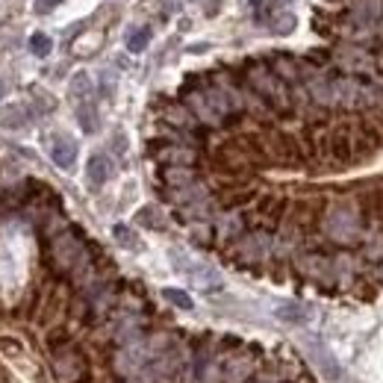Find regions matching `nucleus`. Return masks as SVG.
<instances>
[{"label": "nucleus", "mask_w": 383, "mask_h": 383, "mask_svg": "<svg viewBox=\"0 0 383 383\" xmlns=\"http://www.w3.org/2000/svg\"><path fill=\"white\" fill-rule=\"evenodd\" d=\"M248 83H251V89L262 97V101H268L275 109H280V112H286V109H289V92H286L283 80L271 68H266V65H251V68H248Z\"/></svg>", "instance_id": "f03ea898"}, {"label": "nucleus", "mask_w": 383, "mask_h": 383, "mask_svg": "<svg viewBox=\"0 0 383 383\" xmlns=\"http://www.w3.org/2000/svg\"><path fill=\"white\" fill-rule=\"evenodd\" d=\"M162 180L174 186V189H186V186L195 183V171H192V166H168L162 171Z\"/></svg>", "instance_id": "f8f14e48"}, {"label": "nucleus", "mask_w": 383, "mask_h": 383, "mask_svg": "<svg viewBox=\"0 0 383 383\" xmlns=\"http://www.w3.org/2000/svg\"><path fill=\"white\" fill-rule=\"evenodd\" d=\"M53 259H57V266L62 271H74L83 262V245H80V239L71 236V233L59 236L57 242H53Z\"/></svg>", "instance_id": "39448f33"}, {"label": "nucleus", "mask_w": 383, "mask_h": 383, "mask_svg": "<svg viewBox=\"0 0 383 383\" xmlns=\"http://www.w3.org/2000/svg\"><path fill=\"white\" fill-rule=\"evenodd\" d=\"M71 95L80 97V104L89 101V97H92V80H89V74H77L74 77V80H71Z\"/></svg>", "instance_id": "6ab92c4d"}, {"label": "nucleus", "mask_w": 383, "mask_h": 383, "mask_svg": "<svg viewBox=\"0 0 383 383\" xmlns=\"http://www.w3.org/2000/svg\"><path fill=\"white\" fill-rule=\"evenodd\" d=\"M268 248H271V239L266 236V233H254V236H245L242 239V254H245V259H262L268 254Z\"/></svg>", "instance_id": "9b49d317"}, {"label": "nucleus", "mask_w": 383, "mask_h": 383, "mask_svg": "<svg viewBox=\"0 0 383 383\" xmlns=\"http://www.w3.org/2000/svg\"><path fill=\"white\" fill-rule=\"evenodd\" d=\"M286 3H289V0H271V9H283Z\"/></svg>", "instance_id": "cd10ccee"}, {"label": "nucleus", "mask_w": 383, "mask_h": 383, "mask_svg": "<svg viewBox=\"0 0 383 383\" xmlns=\"http://www.w3.org/2000/svg\"><path fill=\"white\" fill-rule=\"evenodd\" d=\"M50 159L57 162L59 168H71L77 159V141L68 136H53L50 141Z\"/></svg>", "instance_id": "6e6552de"}, {"label": "nucleus", "mask_w": 383, "mask_h": 383, "mask_svg": "<svg viewBox=\"0 0 383 383\" xmlns=\"http://www.w3.org/2000/svg\"><path fill=\"white\" fill-rule=\"evenodd\" d=\"M371 62H375V68H377V74H383V48L375 53V59H371Z\"/></svg>", "instance_id": "bb28decb"}, {"label": "nucleus", "mask_w": 383, "mask_h": 383, "mask_svg": "<svg viewBox=\"0 0 383 383\" xmlns=\"http://www.w3.org/2000/svg\"><path fill=\"white\" fill-rule=\"evenodd\" d=\"M304 345H306V354H310L315 369H319L327 380H331V383H342V369H339L333 354L327 351V345H322L319 339H304Z\"/></svg>", "instance_id": "20e7f679"}, {"label": "nucleus", "mask_w": 383, "mask_h": 383, "mask_svg": "<svg viewBox=\"0 0 383 383\" xmlns=\"http://www.w3.org/2000/svg\"><path fill=\"white\" fill-rule=\"evenodd\" d=\"M3 97H6V83L0 80V101H3Z\"/></svg>", "instance_id": "c85d7f7f"}, {"label": "nucleus", "mask_w": 383, "mask_h": 383, "mask_svg": "<svg viewBox=\"0 0 383 383\" xmlns=\"http://www.w3.org/2000/svg\"><path fill=\"white\" fill-rule=\"evenodd\" d=\"M327 150L336 162H351L354 159V141H351V130L348 127H336L331 139H327Z\"/></svg>", "instance_id": "0eeeda50"}, {"label": "nucleus", "mask_w": 383, "mask_h": 383, "mask_svg": "<svg viewBox=\"0 0 383 383\" xmlns=\"http://www.w3.org/2000/svg\"><path fill=\"white\" fill-rule=\"evenodd\" d=\"M0 124L9 127V130H21L27 124V115H24V109L21 106H9L6 112H0Z\"/></svg>", "instance_id": "a211bd4d"}, {"label": "nucleus", "mask_w": 383, "mask_h": 383, "mask_svg": "<svg viewBox=\"0 0 383 383\" xmlns=\"http://www.w3.org/2000/svg\"><path fill=\"white\" fill-rule=\"evenodd\" d=\"M0 351H6V354L18 357V354H21V342H18V339H6V336H0Z\"/></svg>", "instance_id": "393cba45"}, {"label": "nucleus", "mask_w": 383, "mask_h": 383, "mask_svg": "<svg viewBox=\"0 0 383 383\" xmlns=\"http://www.w3.org/2000/svg\"><path fill=\"white\" fill-rule=\"evenodd\" d=\"M45 342H48V348H50L53 354L62 351V348H68V345H74L68 327H53V331H48V339H45Z\"/></svg>", "instance_id": "2eb2a0df"}, {"label": "nucleus", "mask_w": 383, "mask_h": 383, "mask_svg": "<svg viewBox=\"0 0 383 383\" xmlns=\"http://www.w3.org/2000/svg\"><path fill=\"white\" fill-rule=\"evenodd\" d=\"M112 177V159L106 153H92L89 162H86V180H89L92 189H101V186Z\"/></svg>", "instance_id": "423d86ee"}, {"label": "nucleus", "mask_w": 383, "mask_h": 383, "mask_svg": "<svg viewBox=\"0 0 383 383\" xmlns=\"http://www.w3.org/2000/svg\"><path fill=\"white\" fill-rule=\"evenodd\" d=\"M162 298H166V301H171L174 306H180V310H192V298H189V295H186L183 289H162Z\"/></svg>", "instance_id": "412c9836"}, {"label": "nucleus", "mask_w": 383, "mask_h": 383, "mask_svg": "<svg viewBox=\"0 0 383 383\" xmlns=\"http://www.w3.org/2000/svg\"><path fill=\"white\" fill-rule=\"evenodd\" d=\"M127 50L130 53H141L148 45H150V27H133L127 32Z\"/></svg>", "instance_id": "ddd939ff"}, {"label": "nucleus", "mask_w": 383, "mask_h": 383, "mask_svg": "<svg viewBox=\"0 0 383 383\" xmlns=\"http://www.w3.org/2000/svg\"><path fill=\"white\" fill-rule=\"evenodd\" d=\"M380 277H383V266H380Z\"/></svg>", "instance_id": "c756f323"}, {"label": "nucleus", "mask_w": 383, "mask_h": 383, "mask_svg": "<svg viewBox=\"0 0 383 383\" xmlns=\"http://www.w3.org/2000/svg\"><path fill=\"white\" fill-rule=\"evenodd\" d=\"M292 30H295V15H280L275 21V32H277V36H286V32H292Z\"/></svg>", "instance_id": "b1692460"}, {"label": "nucleus", "mask_w": 383, "mask_h": 383, "mask_svg": "<svg viewBox=\"0 0 383 383\" xmlns=\"http://www.w3.org/2000/svg\"><path fill=\"white\" fill-rule=\"evenodd\" d=\"M277 319L286 322V324H301L306 319V310L301 304H286V306H277Z\"/></svg>", "instance_id": "f3484780"}, {"label": "nucleus", "mask_w": 383, "mask_h": 383, "mask_svg": "<svg viewBox=\"0 0 383 383\" xmlns=\"http://www.w3.org/2000/svg\"><path fill=\"white\" fill-rule=\"evenodd\" d=\"M251 371H254V363L248 357H230L224 363V383H242Z\"/></svg>", "instance_id": "9d476101"}, {"label": "nucleus", "mask_w": 383, "mask_h": 383, "mask_svg": "<svg viewBox=\"0 0 383 383\" xmlns=\"http://www.w3.org/2000/svg\"><path fill=\"white\" fill-rule=\"evenodd\" d=\"M62 3V0H36V12L39 15H48V12H53Z\"/></svg>", "instance_id": "a878e982"}, {"label": "nucleus", "mask_w": 383, "mask_h": 383, "mask_svg": "<svg viewBox=\"0 0 383 383\" xmlns=\"http://www.w3.org/2000/svg\"><path fill=\"white\" fill-rule=\"evenodd\" d=\"M136 222L145 224V227H162V218L157 215V210H153V206H145V210H139Z\"/></svg>", "instance_id": "5701e85b"}, {"label": "nucleus", "mask_w": 383, "mask_h": 383, "mask_svg": "<svg viewBox=\"0 0 383 383\" xmlns=\"http://www.w3.org/2000/svg\"><path fill=\"white\" fill-rule=\"evenodd\" d=\"M324 233L339 245H354L363 236V215H360L357 204H333L324 215Z\"/></svg>", "instance_id": "f257e3e1"}, {"label": "nucleus", "mask_w": 383, "mask_h": 383, "mask_svg": "<svg viewBox=\"0 0 383 383\" xmlns=\"http://www.w3.org/2000/svg\"><path fill=\"white\" fill-rule=\"evenodd\" d=\"M166 118L177 127H192V115H189V109H183V106H171Z\"/></svg>", "instance_id": "4be33fe9"}, {"label": "nucleus", "mask_w": 383, "mask_h": 383, "mask_svg": "<svg viewBox=\"0 0 383 383\" xmlns=\"http://www.w3.org/2000/svg\"><path fill=\"white\" fill-rule=\"evenodd\" d=\"M27 48L32 57H50V50H53V39L45 36V32H32L30 41H27Z\"/></svg>", "instance_id": "dca6fc26"}, {"label": "nucleus", "mask_w": 383, "mask_h": 383, "mask_svg": "<svg viewBox=\"0 0 383 383\" xmlns=\"http://www.w3.org/2000/svg\"><path fill=\"white\" fill-rule=\"evenodd\" d=\"M112 236H115L124 248H130V251H136V248H139V236H136L127 224H115V227H112Z\"/></svg>", "instance_id": "aec40b11"}, {"label": "nucleus", "mask_w": 383, "mask_h": 383, "mask_svg": "<svg viewBox=\"0 0 383 383\" xmlns=\"http://www.w3.org/2000/svg\"><path fill=\"white\" fill-rule=\"evenodd\" d=\"M53 377L59 383H89L92 377V366L77 345H68L62 351L53 354Z\"/></svg>", "instance_id": "7ed1b4c3"}, {"label": "nucleus", "mask_w": 383, "mask_h": 383, "mask_svg": "<svg viewBox=\"0 0 383 383\" xmlns=\"http://www.w3.org/2000/svg\"><path fill=\"white\" fill-rule=\"evenodd\" d=\"M77 121H80L83 133H95V130H97V112H95L92 101H83V104H77Z\"/></svg>", "instance_id": "4468645a"}, {"label": "nucleus", "mask_w": 383, "mask_h": 383, "mask_svg": "<svg viewBox=\"0 0 383 383\" xmlns=\"http://www.w3.org/2000/svg\"><path fill=\"white\" fill-rule=\"evenodd\" d=\"M306 89H310V97L319 106H336V101H333V80H331V77H313V80H306Z\"/></svg>", "instance_id": "1a4fd4ad"}]
</instances>
